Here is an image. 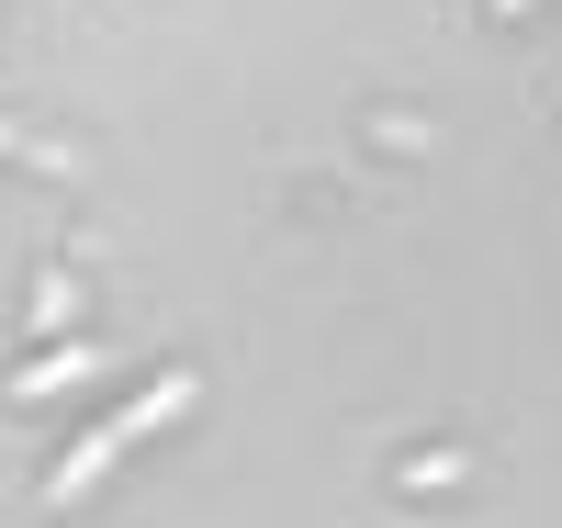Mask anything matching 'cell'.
I'll return each instance as SVG.
<instances>
[{
  "mask_svg": "<svg viewBox=\"0 0 562 528\" xmlns=\"http://www.w3.org/2000/svg\"><path fill=\"white\" fill-rule=\"evenodd\" d=\"M180 405H192V371H180V382H158V394H135V405H124V416L102 427V439H79V450H68L57 472H45V506H68V495H79V484H90V472H102V461H124V450L147 439L158 416H180Z\"/></svg>",
  "mask_w": 562,
  "mask_h": 528,
  "instance_id": "obj_1",
  "label": "cell"
},
{
  "mask_svg": "<svg viewBox=\"0 0 562 528\" xmlns=\"http://www.w3.org/2000/svg\"><path fill=\"white\" fill-rule=\"evenodd\" d=\"M495 12H506V23H518V12H529V0H495Z\"/></svg>",
  "mask_w": 562,
  "mask_h": 528,
  "instance_id": "obj_2",
  "label": "cell"
}]
</instances>
